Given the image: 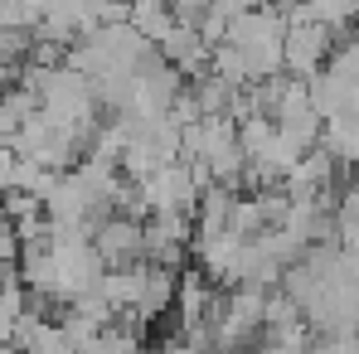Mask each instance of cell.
<instances>
[{"mask_svg":"<svg viewBox=\"0 0 359 354\" xmlns=\"http://www.w3.org/2000/svg\"><path fill=\"white\" fill-rule=\"evenodd\" d=\"M15 175H20V170H15V161H10V151L0 146V184H10Z\"/></svg>","mask_w":359,"mask_h":354,"instance_id":"1","label":"cell"}]
</instances>
